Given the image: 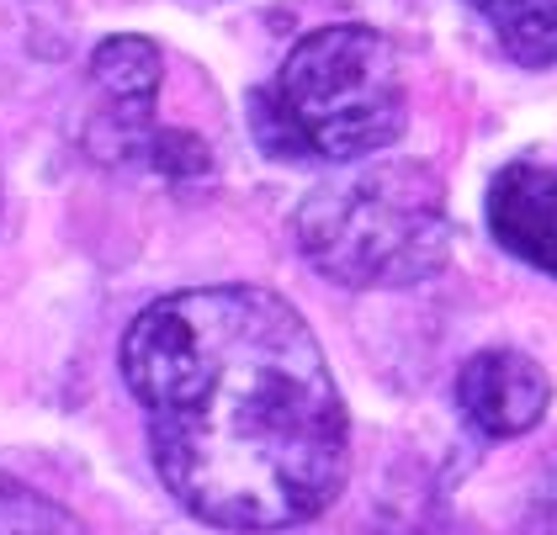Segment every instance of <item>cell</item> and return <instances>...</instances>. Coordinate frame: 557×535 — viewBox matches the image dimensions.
<instances>
[{"label": "cell", "mask_w": 557, "mask_h": 535, "mask_svg": "<svg viewBox=\"0 0 557 535\" xmlns=\"http://www.w3.org/2000/svg\"><path fill=\"white\" fill-rule=\"evenodd\" d=\"M160 75H165V59L160 48L138 33L123 38H107L90 53V80L107 101V117L101 123L117 133V160H149L160 123H154V96H160Z\"/></svg>", "instance_id": "5b68a950"}, {"label": "cell", "mask_w": 557, "mask_h": 535, "mask_svg": "<svg viewBox=\"0 0 557 535\" xmlns=\"http://www.w3.org/2000/svg\"><path fill=\"white\" fill-rule=\"evenodd\" d=\"M553 403V382L520 350H478L457 371V409L483 440H515L536 430Z\"/></svg>", "instance_id": "277c9868"}, {"label": "cell", "mask_w": 557, "mask_h": 535, "mask_svg": "<svg viewBox=\"0 0 557 535\" xmlns=\"http://www.w3.org/2000/svg\"><path fill=\"white\" fill-rule=\"evenodd\" d=\"M298 245L335 287H414L451 254V212L435 170L372 160L335 170L298 207Z\"/></svg>", "instance_id": "3957f363"}, {"label": "cell", "mask_w": 557, "mask_h": 535, "mask_svg": "<svg viewBox=\"0 0 557 535\" xmlns=\"http://www.w3.org/2000/svg\"><path fill=\"white\" fill-rule=\"evenodd\" d=\"M488 234L494 245L525 260L531 271L557 276V170L553 165H505L488 181Z\"/></svg>", "instance_id": "8992f818"}, {"label": "cell", "mask_w": 557, "mask_h": 535, "mask_svg": "<svg viewBox=\"0 0 557 535\" xmlns=\"http://www.w3.org/2000/svg\"><path fill=\"white\" fill-rule=\"evenodd\" d=\"M0 535H86L53 498L0 472Z\"/></svg>", "instance_id": "ba28073f"}, {"label": "cell", "mask_w": 557, "mask_h": 535, "mask_svg": "<svg viewBox=\"0 0 557 535\" xmlns=\"http://www.w3.org/2000/svg\"><path fill=\"white\" fill-rule=\"evenodd\" d=\"M472 11L494 27L515 64L547 70L557 64V0H468Z\"/></svg>", "instance_id": "52a82bcc"}, {"label": "cell", "mask_w": 557, "mask_h": 535, "mask_svg": "<svg viewBox=\"0 0 557 535\" xmlns=\"http://www.w3.org/2000/svg\"><path fill=\"white\" fill-rule=\"evenodd\" d=\"M404 75L377 27H324L282 59L250 96V127L276 160L350 165L404 133Z\"/></svg>", "instance_id": "7a4b0ae2"}, {"label": "cell", "mask_w": 557, "mask_h": 535, "mask_svg": "<svg viewBox=\"0 0 557 535\" xmlns=\"http://www.w3.org/2000/svg\"><path fill=\"white\" fill-rule=\"evenodd\" d=\"M154 472L197 520L293 531L345 488L350 419L319 339L265 287H191L149 302L123 339Z\"/></svg>", "instance_id": "6da1fadb"}, {"label": "cell", "mask_w": 557, "mask_h": 535, "mask_svg": "<svg viewBox=\"0 0 557 535\" xmlns=\"http://www.w3.org/2000/svg\"><path fill=\"white\" fill-rule=\"evenodd\" d=\"M531 535H557V456L547 461L536 498H531Z\"/></svg>", "instance_id": "9c48e42d"}]
</instances>
